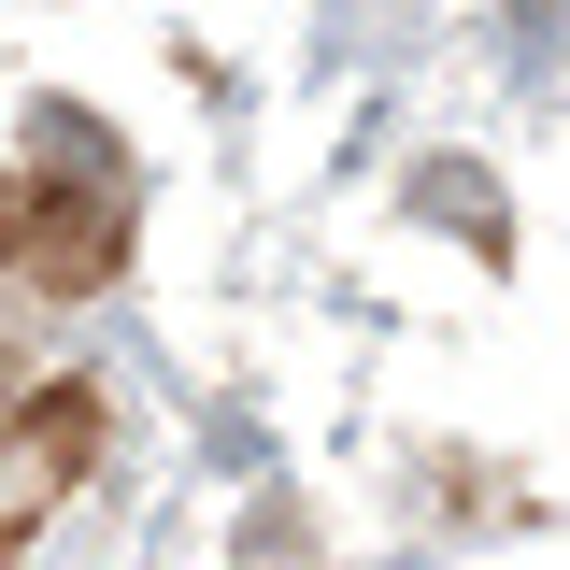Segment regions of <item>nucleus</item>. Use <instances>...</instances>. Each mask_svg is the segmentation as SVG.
Listing matches in <instances>:
<instances>
[{
	"label": "nucleus",
	"instance_id": "1",
	"mask_svg": "<svg viewBox=\"0 0 570 570\" xmlns=\"http://www.w3.org/2000/svg\"><path fill=\"white\" fill-rule=\"evenodd\" d=\"M86 456H100V400H86V385H43L29 414L0 428V557H14V542L86 485Z\"/></svg>",
	"mask_w": 570,
	"mask_h": 570
},
{
	"label": "nucleus",
	"instance_id": "2",
	"mask_svg": "<svg viewBox=\"0 0 570 570\" xmlns=\"http://www.w3.org/2000/svg\"><path fill=\"white\" fill-rule=\"evenodd\" d=\"M29 257L58 285H100L115 257H129V200H115V142L86 157V186H58V200H29Z\"/></svg>",
	"mask_w": 570,
	"mask_h": 570
},
{
	"label": "nucleus",
	"instance_id": "3",
	"mask_svg": "<svg viewBox=\"0 0 570 570\" xmlns=\"http://www.w3.org/2000/svg\"><path fill=\"white\" fill-rule=\"evenodd\" d=\"M0 257H29V186L0 171Z\"/></svg>",
	"mask_w": 570,
	"mask_h": 570
}]
</instances>
